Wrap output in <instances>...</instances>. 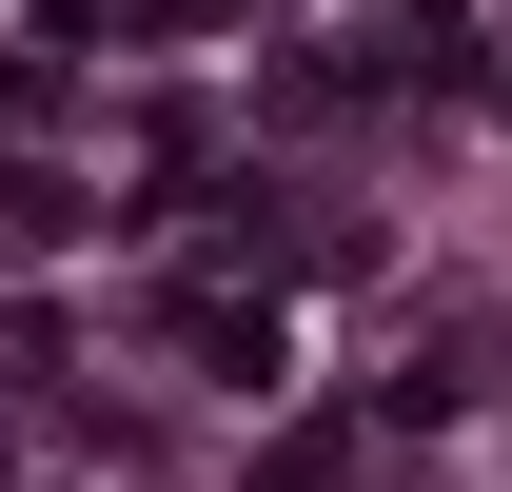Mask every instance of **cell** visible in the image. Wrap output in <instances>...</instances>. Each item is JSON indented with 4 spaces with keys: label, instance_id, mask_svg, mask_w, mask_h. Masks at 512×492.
<instances>
[]
</instances>
